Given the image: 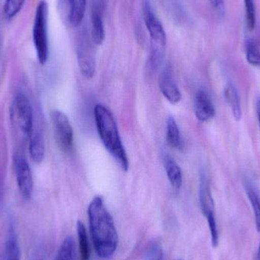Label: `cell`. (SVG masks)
Wrapping results in <instances>:
<instances>
[{
    "label": "cell",
    "mask_w": 260,
    "mask_h": 260,
    "mask_svg": "<svg viewBox=\"0 0 260 260\" xmlns=\"http://www.w3.org/2000/svg\"><path fill=\"white\" fill-rule=\"evenodd\" d=\"M246 56L249 63L260 67V50L255 43L250 42L247 44Z\"/></svg>",
    "instance_id": "cb8c5ba5"
},
{
    "label": "cell",
    "mask_w": 260,
    "mask_h": 260,
    "mask_svg": "<svg viewBox=\"0 0 260 260\" xmlns=\"http://www.w3.org/2000/svg\"><path fill=\"white\" fill-rule=\"evenodd\" d=\"M159 260H162V259H159Z\"/></svg>",
    "instance_id": "f1b7e54d"
},
{
    "label": "cell",
    "mask_w": 260,
    "mask_h": 260,
    "mask_svg": "<svg viewBox=\"0 0 260 260\" xmlns=\"http://www.w3.org/2000/svg\"><path fill=\"white\" fill-rule=\"evenodd\" d=\"M211 6L220 15H223L224 12V0H209Z\"/></svg>",
    "instance_id": "d4e9b609"
},
{
    "label": "cell",
    "mask_w": 260,
    "mask_h": 260,
    "mask_svg": "<svg viewBox=\"0 0 260 260\" xmlns=\"http://www.w3.org/2000/svg\"><path fill=\"white\" fill-rule=\"evenodd\" d=\"M93 44L94 42L85 30L79 34L76 42L78 62L81 73L88 79L94 77L95 74V55Z\"/></svg>",
    "instance_id": "277c9868"
},
{
    "label": "cell",
    "mask_w": 260,
    "mask_h": 260,
    "mask_svg": "<svg viewBox=\"0 0 260 260\" xmlns=\"http://www.w3.org/2000/svg\"><path fill=\"white\" fill-rule=\"evenodd\" d=\"M29 152L30 157L35 163L40 164L43 161L45 155V146L44 139L41 133H37L30 136Z\"/></svg>",
    "instance_id": "9a60e30c"
},
{
    "label": "cell",
    "mask_w": 260,
    "mask_h": 260,
    "mask_svg": "<svg viewBox=\"0 0 260 260\" xmlns=\"http://www.w3.org/2000/svg\"><path fill=\"white\" fill-rule=\"evenodd\" d=\"M55 260H75L74 241L71 237L64 240L58 250Z\"/></svg>",
    "instance_id": "44dd1931"
},
{
    "label": "cell",
    "mask_w": 260,
    "mask_h": 260,
    "mask_svg": "<svg viewBox=\"0 0 260 260\" xmlns=\"http://www.w3.org/2000/svg\"><path fill=\"white\" fill-rule=\"evenodd\" d=\"M165 166L168 180L174 189H180L183 184V174L180 166L171 156L167 155L165 158Z\"/></svg>",
    "instance_id": "5bb4252c"
},
{
    "label": "cell",
    "mask_w": 260,
    "mask_h": 260,
    "mask_svg": "<svg viewBox=\"0 0 260 260\" xmlns=\"http://www.w3.org/2000/svg\"><path fill=\"white\" fill-rule=\"evenodd\" d=\"M167 140L173 148L181 147V136L177 122L174 117H170L167 122Z\"/></svg>",
    "instance_id": "d6986e66"
},
{
    "label": "cell",
    "mask_w": 260,
    "mask_h": 260,
    "mask_svg": "<svg viewBox=\"0 0 260 260\" xmlns=\"http://www.w3.org/2000/svg\"><path fill=\"white\" fill-rule=\"evenodd\" d=\"M200 202L202 211L209 224L212 246L216 247L218 244V232L215 219V205L209 182L204 174H202L200 179Z\"/></svg>",
    "instance_id": "5b68a950"
},
{
    "label": "cell",
    "mask_w": 260,
    "mask_h": 260,
    "mask_svg": "<svg viewBox=\"0 0 260 260\" xmlns=\"http://www.w3.org/2000/svg\"><path fill=\"white\" fill-rule=\"evenodd\" d=\"M159 86L162 94L170 103L175 105L181 100V92L173 79L172 69L167 65L159 79Z\"/></svg>",
    "instance_id": "8fae6325"
},
{
    "label": "cell",
    "mask_w": 260,
    "mask_h": 260,
    "mask_svg": "<svg viewBox=\"0 0 260 260\" xmlns=\"http://www.w3.org/2000/svg\"><path fill=\"white\" fill-rule=\"evenodd\" d=\"M4 260H20V249L16 233L13 226L10 225L8 232L5 247Z\"/></svg>",
    "instance_id": "e0dca14e"
},
{
    "label": "cell",
    "mask_w": 260,
    "mask_h": 260,
    "mask_svg": "<svg viewBox=\"0 0 260 260\" xmlns=\"http://www.w3.org/2000/svg\"><path fill=\"white\" fill-rule=\"evenodd\" d=\"M94 115L98 132L104 145L122 170L127 171L129 160L114 115L106 106L102 104L94 107Z\"/></svg>",
    "instance_id": "7a4b0ae2"
},
{
    "label": "cell",
    "mask_w": 260,
    "mask_h": 260,
    "mask_svg": "<svg viewBox=\"0 0 260 260\" xmlns=\"http://www.w3.org/2000/svg\"><path fill=\"white\" fill-rule=\"evenodd\" d=\"M24 2L25 0H6L3 6L5 18L7 20L13 19L21 12Z\"/></svg>",
    "instance_id": "7402d4cb"
},
{
    "label": "cell",
    "mask_w": 260,
    "mask_h": 260,
    "mask_svg": "<svg viewBox=\"0 0 260 260\" xmlns=\"http://www.w3.org/2000/svg\"><path fill=\"white\" fill-rule=\"evenodd\" d=\"M256 108L260 126V97L258 98L257 100H256Z\"/></svg>",
    "instance_id": "484cf974"
},
{
    "label": "cell",
    "mask_w": 260,
    "mask_h": 260,
    "mask_svg": "<svg viewBox=\"0 0 260 260\" xmlns=\"http://www.w3.org/2000/svg\"><path fill=\"white\" fill-rule=\"evenodd\" d=\"M246 192L251 203L253 212H254L255 221L256 229L260 232V197L256 189L250 184L246 185Z\"/></svg>",
    "instance_id": "ffe728a7"
},
{
    "label": "cell",
    "mask_w": 260,
    "mask_h": 260,
    "mask_svg": "<svg viewBox=\"0 0 260 260\" xmlns=\"http://www.w3.org/2000/svg\"><path fill=\"white\" fill-rule=\"evenodd\" d=\"M257 259L260 260V244L259 247V250H258Z\"/></svg>",
    "instance_id": "4316f807"
},
{
    "label": "cell",
    "mask_w": 260,
    "mask_h": 260,
    "mask_svg": "<svg viewBox=\"0 0 260 260\" xmlns=\"http://www.w3.org/2000/svg\"><path fill=\"white\" fill-rule=\"evenodd\" d=\"M194 110L197 118L201 122L212 120L215 115L213 102L206 91L199 90L195 96Z\"/></svg>",
    "instance_id": "7c38bea8"
},
{
    "label": "cell",
    "mask_w": 260,
    "mask_h": 260,
    "mask_svg": "<svg viewBox=\"0 0 260 260\" xmlns=\"http://www.w3.org/2000/svg\"><path fill=\"white\" fill-rule=\"evenodd\" d=\"M13 114L21 133L30 137L33 129V111L28 99L23 93H18L14 101Z\"/></svg>",
    "instance_id": "52a82bcc"
},
{
    "label": "cell",
    "mask_w": 260,
    "mask_h": 260,
    "mask_svg": "<svg viewBox=\"0 0 260 260\" xmlns=\"http://www.w3.org/2000/svg\"><path fill=\"white\" fill-rule=\"evenodd\" d=\"M91 38L95 45H102L105 39V29L102 12L97 6L93 7L91 17Z\"/></svg>",
    "instance_id": "4fadbf2b"
},
{
    "label": "cell",
    "mask_w": 260,
    "mask_h": 260,
    "mask_svg": "<svg viewBox=\"0 0 260 260\" xmlns=\"http://www.w3.org/2000/svg\"><path fill=\"white\" fill-rule=\"evenodd\" d=\"M50 119L58 146L62 151L70 152L73 148L74 134L68 117L62 111H53Z\"/></svg>",
    "instance_id": "8992f818"
},
{
    "label": "cell",
    "mask_w": 260,
    "mask_h": 260,
    "mask_svg": "<svg viewBox=\"0 0 260 260\" xmlns=\"http://www.w3.org/2000/svg\"><path fill=\"white\" fill-rule=\"evenodd\" d=\"M78 239H79V253L80 260H90L91 250L88 243L86 229L82 221L77 222Z\"/></svg>",
    "instance_id": "ac0fdd59"
},
{
    "label": "cell",
    "mask_w": 260,
    "mask_h": 260,
    "mask_svg": "<svg viewBox=\"0 0 260 260\" xmlns=\"http://www.w3.org/2000/svg\"><path fill=\"white\" fill-rule=\"evenodd\" d=\"M14 165L20 194L24 200H30L33 194L34 180L28 162L22 155L16 154L14 156Z\"/></svg>",
    "instance_id": "ba28073f"
},
{
    "label": "cell",
    "mask_w": 260,
    "mask_h": 260,
    "mask_svg": "<svg viewBox=\"0 0 260 260\" xmlns=\"http://www.w3.org/2000/svg\"><path fill=\"white\" fill-rule=\"evenodd\" d=\"M48 5L41 0L35 11L33 24V42L38 62L44 65L48 59Z\"/></svg>",
    "instance_id": "3957f363"
},
{
    "label": "cell",
    "mask_w": 260,
    "mask_h": 260,
    "mask_svg": "<svg viewBox=\"0 0 260 260\" xmlns=\"http://www.w3.org/2000/svg\"><path fill=\"white\" fill-rule=\"evenodd\" d=\"M245 4L246 23L250 31L253 30L256 25V9L253 0H244Z\"/></svg>",
    "instance_id": "603a6c76"
},
{
    "label": "cell",
    "mask_w": 260,
    "mask_h": 260,
    "mask_svg": "<svg viewBox=\"0 0 260 260\" xmlns=\"http://www.w3.org/2000/svg\"><path fill=\"white\" fill-rule=\"evenodd\" d=\"M88 215L96 253L102 259H108L117 250L119 239L114 220L102 197H95L91 200Z\"/></svg>",
    "instance_id": "6da1fadb"
},
{
    "label": "cell",
    "mask_w": 260,
    "mask_h": 260,
    "mask_svg": "<svg viewBox=\"0 0 260 260\" xmlns=\"http://www.w3.org/2000/svg\"><path fill=\"white\" fill-rule=\"evenodd\" d=\"M35 260H43L42 259H36Z\"/></svg>",
    "instance_id": "83f0119b"
},
{
    "label": "cell",
    "mask_w": 260,
    "mask_h": 260,
    "mask_svg": "<svg viewBox=\"0 0 260 260\" xmlns=\"http://www.w3.org/2000/svg\"><path fill=\"white\" fill-rule=\"evenodd\" d=\"M143 16L145 27L149 34L151 44L166 46L167 36L165 29L153 12L148 0H144Z\"/></svg>",
    "instance_id": "30bf717a"
},
{
    "label": "cell",
    "mask_w": 260,
    "mask_h": 260,
    "mask_svg": "<svg viewBox=\"0 0 260 260\" xmlns=\"http://www.w3.org/2000/svg\"><path fill=\"white\" fill-rule=\"evenodd\" d=\"M224 96L229 106L232 108L235 120H240L242 117L241 100L236 87L232 83H229L224 90Z\"/></svg>",
    "instance_id": "2e32d148"
},
{
    "label": "cell",
    "mask_w": 260,
    "mask_h": 260,
    "mask_svg": "<svg viewBox=\"0 0 260 260\" xmlns=\"http://www.w3.org/2000/svg\"><path fill=\"white\" fill-rule=\"evenodd\" d=\"M87 0H58V8L63 21L72 27L80 25L85 16Z\"/></svg>",
    "instance_id": "9c48e42d"
}]
</instances>
